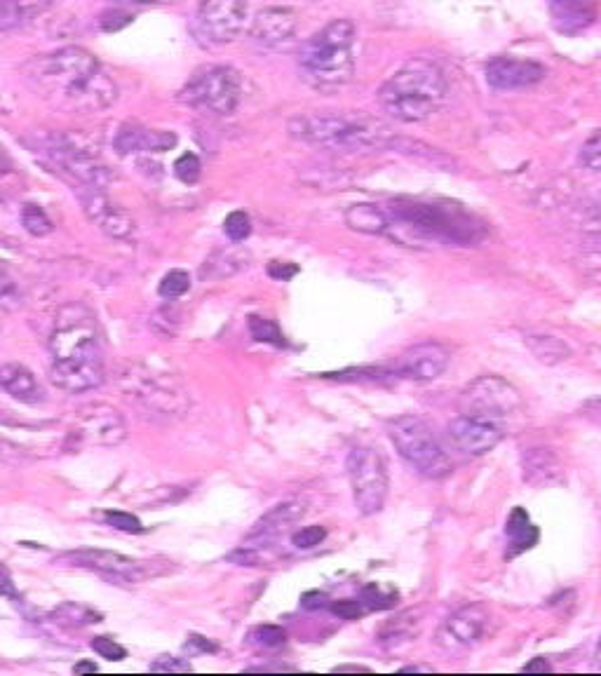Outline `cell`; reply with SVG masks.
<instances>
[{"mask_svg": "<svg viewBox=\"0 0 601 676\" xmlns=\"http://www.w3.org/2000/svg\"><path fill=\"white\" fill-rule=\"evenodd\" d=\"M26 80L52 106L73 113H92L118 99V87L99 59L85 47H62L24 66Z\"/></svg>", "mask_w": 601, "mask_h": 676, "instance_id": "6da1fadb", "label": "cell"}, {"mask_svg": "<svg viewBox=\"0 0 601 676\" xmlns=\"http://www.w3.org/2000/svg\"><path fill=\"white\" fill-rule=\"evenodd\" d=\"M50 378L66 392H87L104 383V353L94 315L83 306L64 308L50 334Z\"/></svg>", "mask_w": 601, "mask_h": 676, "instance_id": "7a4b0ae2", "label": "cell"}, {"mask_svg": "<svg viewBox=\"0 0 601 676\" xmlns=\"http://www.w3.org/2000/svg\"><path fill=\"white\" fill-rule=\"evenodd\" d=\"M388 216L386 235L404 245L411 242H451V245H475L482 240L484 228L475 216L449 202L393 200L383 205Z\"/></svg>", "mask_w": 601, "mask_h": 676, "instance_id": "3957f363", "label": "cell"}, {"mask_svg": "<svg viewBox=\"0 0 601 676\" xmlns=\"http://www.w3.org/2000/svg\"><path fill=\"white\" fill-rule=\"evenodd\" d=\"M289 134L334 153H376L397 144L383 120L364 113H303L289 120Z\"/></svg>", "mask_w": 601, "mask_h": 676, "instance_id": "277c9868", "label": "cell"}, {"mask_svg": "<svg viewBox=\"0 0 601 676\" xmlns=\"http://www.w3.org/2000/svg\"><path fill=\"white\" fill-rule=\"evenodd\" d=\"M449 83L444 71L430 59H411L378 90V101L390 118L400 123H423L447 101Z\"/></svg>", "mask_w": 601, "mask_h": 676, "instance_id": "5b68a950", "label": "cell"}, {"mask_svg": "<svg viewBox=\"0 0 601 676\" xmlns=\"http://www.w3.org/2000/svg\"><path fill=\"white\" fill-rule=\"evenodd\" d=\"M357 29L350 19H334L313 33L299 50V69L313 87H341L355 73Z\"/></svg>", "mask_w": 601, "mask_h": 676, "instance_id": "8992f818", "label": "cell"}, {"mask_svg": "<svg viewBox=\"0 0 601 676\" xmlns=\"http://www.w3.org/2000/svg\"><path fill=\"white\" fill-rule=\"evenodd\" d=\"M390 442L404 461L414 468L418 475L428 479H444L451 472V461L444 449L432 435L430 425L416 416H397L388 425Z\"/></svg>", "mask_w": 601, "mask_h": 676, "instance_id": "52a82bcc", "label": "cell"}, {"mask_svg": "<svg viewBox=\"0 0 601 676\" xmlns=\"http://www.w3.org/2000/svg\"><path fill=\"white\" fill-rule=\"evenodd\" d=\"M346 470L357 512L364 517L378 515L386 505L390 489L388 463L381 449L369 444L355 446L346 458Z\"/></svg>", "mask_w": 601, "mask_h": 676, "instance_id": "ba28073f", "label": "cell"}, {"mask_svg": "<svg viewBox=\"0 0 601 676\" xmlns=\"http://www.w3.org/2000/svg\"><path fill=\"white\" fill-rule=\"evenodd\" d=\"M181 99L195 111L231 116L240 106L242 78L231 66H202L181 90Z\"/></svg>", "mask_w": 601, "mask_h": 676, "instance_id": "9c48e42d", "label": "cell"}, {"mask_svg": "<svg viewBox=\"0 0 601 676\" xmlns=\"http://www.w3.org/2000/svg\"><path fill=\"white\" fill-rule=\"evenodd\" d=\"M524 407L522 395L510 381L501 376H479L461 392L458 409L463 416L486 418V421H501V418L517 416Z\"/></svg>", "mask_w": 601, "mask_h": 676, "instance_id": "30bf717a", "label": "cell"}, {"mask_svg": "<svg viewBox=\"0 0 601 676\" xmlns=\"http://www.w3.org/2000/svg\"><path fill=\"white\" fill-rule=\"evenodd\" d=\"M249 19V0H202L198 8V31L214 45L240 38Z\"/></svg>", "mask_w": 601, "mask_h": 676, "instance_id": "8fae6325", "label": "cell"}, {"mask_svg": "<svg viewBox=\"0 0 601 676\" xmlns=\"http://www.w3.org/2000/svg\"><path fill=\"white\" fill-rule=\"evenodd\" d=\"M43 153H47V158L62 169L64 174H69V177L80 181L83 186L101 188V191H104L108 181H111L104 162H99V158H94L90 151H85V148L73 144L71 139L52 137L43 146Z\"/></svg>", "mask_w": 601, "mask_h": 676, "instance_id": "7c38bea8", "label": "cell"}, {"mask_svg": "<svg viewBox=\"0 0 601 676\" xmlns=\"http://www.w3.org/2000/svg\"><path fill=\"white\" fill-rule=\"evenodd\" d=\"M66 559L73 566L94 571L108 580H118V583H144L148 576H153V569L146 561L111 550H76L66 554Z\"/></svg>", "mask_w": 601, "mask_h": 676, "instance_id": "4fadbf2b", "label": "cell"}, {"mask_svg": "<svg viewBox=\"0 0 601 676\" xmlns=\"http://www.w3.org/2000/svg\"><path fill=\"white\" fill-rule=\"evenodd\" d=\"M451 362V353L447 346L437 341H425L402 353L395 364V376L407 378V381L428 383L440 378Z\"/></svg>", "mask_w": 601, "mask_h": 676, "instance_id": "5bb4252c", "label": "cell"}, {"mask_svg": "<svg viewBox=\"0 0 601 676\" xmlns=\"http://www.w3.org/2000/svg\"><path fill=\"white\" fill-rule=\"evenodd\" d=\"M449 437L465 456H484L503 442L505 428L498 421L461 414L449 423Z\"/></svg>", "mask_w": 601, "mask_h": 676, "instance_id": "9a60e30c", "label": "cell"}, {"mask_svg": "<svg viewBox=\"0 0 601 676\" xmlns=\"http://www.w3.org/2000/svg\"><path fill=\"white\" fill-rule=\"evenodd\" d=\"M87 193H80V202L94 226L104 231L108 238L116 240H130L134 235V219L125 209H120L116 202H111L101 193V188L85 186Z\"/></svg>", "mask_w": 601, "mask_h": 676, "instance_id": "2e32d148", "label": "cell"}, {"mask_svg": "<svg viewBox=\"0 0 601 676\" xmlns=\"http://www.w3.org/2000/svg\"><path fill=\"white\" fill-rule=\"evenodd\" d=\"M486 83L494 90L510 92V90H524L548 76L543 64L531 62V59H517V57H494L486 64Z\"/></svg>", "mask_w": 601, "mask_h": 676, "instance_id": "e0dca14e", "label": "cell"}, {"mask_svg": "<svg viewBox=\"0 0 601 676\" xmlns=\"http://www.w3.org/2000/svg\"><path fill=\"white\" fill-rule=\"evenodd\" d=\"M489 623V613L484 606L472 604L458 608L456 613H451L444 625L437 632V644L447 651H456V648H468L482 637Z\"/></svg>", "mask_w": 601, "mask_h": 676, "instance_id": "ac0fdd59", "label": "cell"}, {"mask_svg": "<svg viewBox=\"0 0 601 676\" xmlns=\"http://www.w3.org/2000/svg\"><path fill=\"white\" fill-rule=\"evenodd\" d=\"M78 437L87 439L90 444L116 446L127 437L125 418L111 407H94L80 418Z\"/></svg>", "mask_w": 601, "mask_h": 676, "instance_id": "d6986e66", "label": "cell"}, {"mask_svg": "<svg viewBox=\"0 0 601 676\" xmlns=\"http://www.w3.org/2000/svg\"><path fill=\"white\" fill-rule=\"evenodd\" d=\"M299 15L292 8H266L252 19L249 38L263 47H275L294 36Z\"/></svg>", "mask_w": 601, "mask_h": 676, "instance_id": "ffe728a7", "label": "cell"}, {"mask_svg": "<svg viewBox=\"0 0 601 676\" xmlns=\"http://www.w3.org/2000/svg\"><path fill=\"white\" fill-rule=\"evenodd\" d=\"M555 29L564 36H576L597 19V0H548Z\"/></svg>", "mask_w": 601, "mask_h": 676, "instance_id": "44dd1931", "label": "cell"}, {"mask_svg": "<svg viewBox=\"0 0 601 676\" xmlns=\"http://www.w3.org/2000/svg\"><path fill=\"white\" fill-rule=\"evenodd\" d=\"M141 381H144V385L137 390V397L141 402H146V407L162 411V414H181L186 409L184 392L177 390L172 378H162L151 371Z\"/></svg>", "mask_w": 601, "mask_h": 676, "instance_id": "7402d4cb", "label": "cell"}, {"mask_svg": "<svg viewBox=\"0 0 601 676\" xmlns=\"http://www.w3.org/2000/svg\"><path fill=\"white\" fill-rule=\"evenodd\" d=\"M177 146V137L172 132H158V130H146V127L139 125H123L120 127L118 137H116V148L118 153H162L170 151V148Z\"/></svg>", "mask_w": 601, "mask_h": 676, "instance_id": "603a6c76", "label": "cell"}, {"mask_svg": "<svg viewBox=\"0 0 601 676\" xmlns=\"http://www.w3.org/2000/svg\"><path fill=\"white\" fill-rule=\"evenodd\" d=\"M303 515H306V505L299 503V500H287V503L270 507L266 515L254 524L252 533H249V540H256V543H268V540L280 536L282 531H287L289 526L299 522Z\"/></svg>", "mask_w": 601, "mask_h": 676, "instance_id": "cb8c5ba5", "label": "cell"}, {"mask_svg": "<svg viewBox=\"0 0 601 676\" xmlns=\"http://www.w3.org/2000/svg\"><path fill=\"white\" fill-rule=\"evenodd\" d=\"M0 388L15 397L17 402L38 404L43 402V388L24 364H3L0 367Z\"/></svg>", "mask_w": 601, "mask_h": 676, "instance_id": "d4e9b609", "label": "cell"}, {"mask_svg": "<svg viewBox=\"0 0 601 676\" xmlns=\"http://www.w3.org/2000/svg\"><path fill=\"white\" fill-rule=\"evenodd\" d=\"M522 470L524 482L531 486H543L557 482L562 475V465L559 458L552 454L550 449H529L522 456Z\"/></svg>", "mask_w": 601, "mask_h": 676, "instance_id": "484cf974", "label": "cell"}, {"mask_svg": "<svg viewBox=\"0 0 601 676\" xmlns=\"http://www.w3.org/2000/svg\"><path fill=\"white\" fill-rule=\"evenodd\" d=\"M346 223L357 233L367 235H386L388 231V216L383 205L378 202H360L353 205L346 212Z\"/></svg>", "mask_w": 601, "mask_h": 676, "instance_id": "4316f807", "label": "cell"}, {"mask_svg": "<svg viewBox=\"0 0 601 676\" xmlns=\"http://www.w3.org/2000/svg\"><path fill=\"white\" fill-rule=\"evenodd\" d=\"M505 536L510 540V552L508 557H517L519 552L531 550L538 543V529L531 524V519L522 507H515L512 515L505 522Z\"/></svg>", "mask_w": 601, "mask_h": 676, "instance_id": "83f0119b", "label": "cell"}, {"mask_svg": "<svg viewBox=\"0 0 601 676\" xmlns=\"http://www.w3.org/2000/svg\"><path fill=\"white\" fill-rule=\"evenodd\" d=\"M524 343H526V348L531 350V355L536 357L538 362L548 364V367H552V364H559V362H566L573 355L569 343L550 334H526Z\"/></svg>", "mask_w": 601, "mask_h": 676, "instance_id": "f1b7e54d", "label": "cell"}, {"mask_svg": "<svg viewBox=\"0 0 601 676\" xmlns=\"http://www.w3.org/2000/svg\"><path fill=\"white\" fill-rule=\"evenodd\" d=\"M50 0H0V31L17 29L40 15Z\"/></svg>", "mask_w": 601, "mask_h": 676, "instance_id": "f546056e", "label": "cell"}, {"mask_svg": "<svg viewBox=\"0 0 601 676\" xmlns=\"http://www.w3.org/2000/svg\"><path fill=\"white\" fill-rule=\"evenodd\" d=\"M249 334H252L254 341H259V343H270V346H275V348L287 346L285 334H282L278 322L266 320V317H256V315L249 317Z\"/></svg>", "mask_w": 601, "mask_h": 676, "instance_id": "4dcf8cb0", "label": "cell"}, {"mask_svg": "<svg viewBox=\"0 0 601 676\" xmlns=\"http://www.w3.org/2000/svg\"><path fill=\"white\" fill-rule=\"evenodd\" d=\"M52 618L57 620L59 625H92L99 623L101 615L94 613L92 608L80 606V604H62L59 608H54Z\"/></svg>", "mask_w": 601, "mask_h": 676, "instance_id": "1f68e13d", "label": "cell"}, {"mask_svg": "<svg viewBox=\"0 0 601 676\" xmlns=\"http://www.w3.org/2000/svg\"><path fill=\"white\" fill-rule=\"evenodd\" d=\"M22 223H24L26 233H31L33 238H45V235H50L54 228L50 216L45 214V209L40 205H24Z\"/></svg>", "mask_w": 601, "mask_h": 676, "instance_id": "d6a6232c", "label": "cell"}, {"mask_svg": "<svg viewBox=\"0 0 601 676\" xmlns=\"http://www.w3.org/2000/svg\"><path fill=\"white\" fill-rule=\"evenodd\" d=\"M188 289H191V275L186 273V270H170L165 277H162L160 287H158V294L162 299H179V296H184Z\"/></svg>", "mask_w": 601, "mask_h": 676, "instance_id": "836d02e7", "label": "cell"}, {"mask_svg": "<svg viewBox=\"0 0 601 676\" xmlns=\"http://www.w3.org/2000/svg\"><path fill=\"white\" fill-rule=\"evenodd\" d=\"M24 303V296H22V289L15 280H12V275L0 266V306L8 308V310H15Z\"/></svg>", "mask_w": 601, "mask_h": 676, "instance_id": "e575fe53", "label": "cell"}, {"mask_svg": "<svg viewBox=\"0 0 601 676\" xmlns=\"http://www.w3.org/2000/svg\"><path fill=\"white\" fill-rule=\"evenodd\" d=\"M224 231L233 242H242L252 233V219L245 212H231L224 221Z\"/></svg>", "mask_w": 601, "mask_h": 676, "instance_id": "d590c367", "label": "cell"}, {"mask_svg": "<svg viewBox=\"0 0 601 676\" xmlns=\"http://www.w3.org/2000/svg\"><path fill=\"white\" fill-rule=\"evenodd\" d=\"M324 538H327V529L320 524H313V526H303L301 531H296L292 536V545L296 550H313V547L322 545Z\"/></svg>", "mask_w": 601, "mask_h": 676, "instance_id": "8d00e7d4", "label": "cell"}, {"mask_svg": "<svg viewBox=\"0 0 601 676\" xmlns=\"http://www.w3.org/2000/svg\"><path fill=\"white\" fill-rule=\"evenodd\" d=\"M200 169L202 165L195 153H184L177 162H174V174H177L179 181H184L188 186H193L195 181L200 179Z\"/></svg>", "mask_w": 601, "mask_h": 676, "instance_id": "74e56055", "label": "cell"}, {"mask_svg": "<svg viewBox=\"0 0 601 676\" xmlns=\"http://www.w3.org/2000/svg\"><path fill=\"white\" fill-rule=\"evenodd\" d=\"M580 165L590 172H601V130L594 132L580 148Z\"/></svg>", "mask_w": 601, "mask_h": 676, "instance_id": "f35d334b", "label": "cell"}, {"mask_svg": "<svg viewBox=\"0 0 601 676\" xmlns=\"http://www.w3.org/2000/svg\"><path fill=\"white\" fill-rule=\"evenodd\" d=\"M395 594H386L381 590V587H376V585H369V587H364L362 590V604L367 606V611L369 608H376V611H386V608H393L397 601Z\"/></svg>", "mask_w": 601, "mask_h": 676, "instance_id": "ab89813d", "label": "cell"}, {"mask_svg": "<svg viewBox=\"0 0 601 676\" xmlns=\"http://www.w3.org/2000/svg\"><path fill=\"white\" fill-rule=\"evenodd\" d=\"M92 651L101 655L104 660H111V662H120L127 658V651L125 646H120L116 639L111 637H94L92 639Z\"/></svg>", "mask_w": 601, "mask_h": 676, "instance_id": "60d3db41", "label": "cell"}, {"mask_svg": "<svg viewBox=\"0 0 601 676\" xmlns=\"http://www.w3.org/2000/svg\"><path fill=\"white\" fill-rule=\"evenodd\" d=\"M252 639L256 641L259 646H266V648H278L287 641V632L282 630L278 625H261L256 627L252 632Z\"/></svg>", "mask_w": 601, "mask_h": 676, "instance_id": "b9f144b4", "label": "cell"}, {"mask_svg": "<svg viewBox=\"0 0 601 676\" xmlns=\"http://www.w3.org/2000/svg\"><path fill=\"white\" fill-rule=\"evenodd\" d=\"M104 519L108 524L113 526V529H118V531H125V533H141L144 531V526H141V522L134 515H130V512H106Z\"/></svg>", "mask_w": 601, "mask_h": 676, "instance_id": "7bdbcfd3", "label": "cell"}, {"mask_svg": "<svg viewBox=\"0 0 601 676\" xmlns=\"http://www.w3.org/2000/svg\"><path fill=\"white\" fill-rule=\"evenodd\" d=\"M332 613L341 620H357L367 613V606L362 604V599H341L332 604Z\"/></svg>", "mask_w": 601, "mask_h": 676, "instance_id": "ee69618b", "label": "cell"}, {"mask_svg": "<svg viewBox=\"0 0 601 676\" xmlns=\"http://www.w3.org/2000/svg\"><path fill=\"white\" fill-rule=\"evenodd\" d=\"M151 672H191V665L174 655H160L158 660L151 662Z\"/></svg>", "mask_w": 601, "mask_h": 676, "instance_id": "f6af8a7d", "label": "cell"}, {"mask_svg": "<svg viewBox=\"0 0 601 676\" xmlns=\"http://www.w3.org/2000/svg\"><path fill=\"white\" fill-rule=\"evenodd\" d=\"M0 597L12 601V604H22V594H19L15 580L3 564H0Z\"/></svg>", "mask_w": 601, "mask_h": 676, "instance_id": "bcb514c9", "label": "cell"}, {"mask_svg": "<svg viewBox=\"0 0 601 676\" xmlns=\"http://www.w3.org/2000/svg\"><path fill=\"white\" fill-rule=\"evenodd\" d=\"M299 273V266H296V263H282V261H273L268 266V275L270 277H275V280H282V282H287V280H292V277Z\"/></svg>", "mask_w": 601, "mask_h": 676, "instance_id": "7dc6e473", "label": "cell"}, {"mask_svg": "<svg viewBox=\"0 0 601 676\" xmlns=\"http://www.w3.org/2000/svg\"><path fill=\"white\" fill-rule=\"evenodd\" d=\"M583 414L587 418H592V421L601 423V400H590L583 404Z\"/></svg>", "mask_w": 601, "mask_h": 676, "instance_id": "c3c4849f", "label": "cell"}, {"mask_svg": "<svg viewBox=\"0 0 601 676\" xmlns=\"http://www.w3.org/2000/svg\"><path fill=\"white\" fill-rule=\"evenodd\" d=\"M120 5H130V8H144V5H172L179 0H118Z\"/></svg>", "mask_w": 601, "mask_h": 676, "instance_id": "681fc988", "label": "cell"}, {"mask_svg": "<svg viewBox=\"0 0 601 676\" xmlns=\"http://www.w3.org/2000/svg\"><path fill=\"white\" fill-rule=\"evenodd\" d=\"M524 672H550V662L545 658H533L524 665Z\"/></svg>", "mask_w": 601, "mask_h": 676, "instance_id": "f907efd6", "label": "cell"}, {"mask_svg": "<svg viewBox=\"0 0 601 676\" xmlns=\"http://www.w3.org/2000/svg\"><path fill=\"white\" fill-rule=\"evenodd\" d=\"M10 169H12V165H10L8 155H5V151H3V146H0V177H3V174H8V172H10Z\"/></svg>", "mask_w": 601, "mask_h": 676, "instance_id": "816d5d0a", "label": "cell"}, {"mask_svg": "<svg viewBox=\"0 0 601 676\" xmlns=\"http://www.w3.org/2000/svg\"><path fill=\"white\" fill-rule=\"evenodd\" d=\"M76 674H85V672H97V665L94 662H78L76 669H73Z\"/></svg>", "mask_w": 601, "mask_h": 676, "instance_id": "f5cc1de1", "label": "cell"}, {"mask_svg": "<svg viewBox=\"0 0 601 676\" xmlns=\"http://www.w3.org/2000/svg\"><path fill=\"white\" fill-rule=\"evenodd\" d=\"M336 672H369V667H360V665H341V667H336Z\"/></svg>", "mask_w": 601, "mask_h": 676, "instance_id": "db71d44e", "label": "cell"}, {"mask_svg": "<svg viewBox=\"0 0 601 676\" xmlns=\"http://www.w3.org/2000/svg\"><path fill=\"white\" fill-rule=\"evenodd\" d=\"M402 672H432V667H425V665H409V667H402Z\"/></svg>", "mask_w": 601, "mask_h": 676, "instance_id": "11a10c76", "label": "cell"}, {"mask_svg": "<svg viewBox=\"0 0 601 676\" xmlns=\"http://www.w3.org/2000/svg\"><path fill=\"white\" fill-rule=\"evenodd\" d=\"M594 662H597V669H601V639L597 644V653H594Z\"/></svg>", "mask_w": 601, "mask_h": 676, "instance_id": "9f6ffc18", "label": "cell"}]
</instances>
